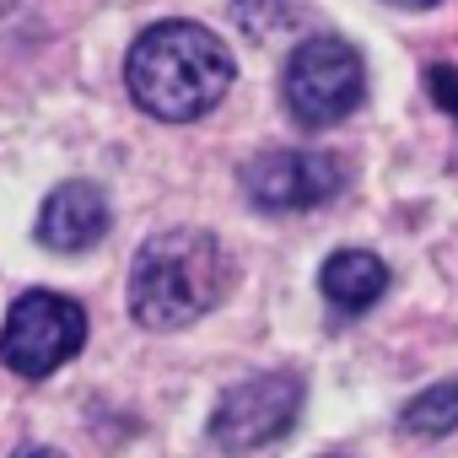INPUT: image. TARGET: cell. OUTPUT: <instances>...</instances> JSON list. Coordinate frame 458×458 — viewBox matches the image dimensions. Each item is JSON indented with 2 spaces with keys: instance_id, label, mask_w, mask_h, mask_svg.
Returning <instances> with one entry per match:
<instances>
[{
  "instance_id": "obj_1",
  "label": "cell",
  "mask_w": 458,
  "mask_h": 458,
  "mask_svg": "<svg viewBox=\"0 0 458 458\" xmlns=\"http://www.w3.org/2000/svg\"><path fill=\"white\" fill-rule=\"evenodd\" d=\"M233 76L238 65L226 55V44L199 22H157L135 38L124 60V87L135 108L162 124H189L210 114L226 98Z\"/></svg>"
},
{
  "instance_id": "obj_2",
  "label": "cell",
  "mask_w": 458,
  "mask_h": 458,
  "mask_svg": "<svg viewBox=\"0 0 458 458\" xmlns=\"http://www.w3.org/2000/svg\"><path fill=\"white\" fill-rule=\"evenodd\" d=\"M226 292V254L199 226H167L146 238L130 265V313L140 329L173 335L205 318Z\"/></svg>"
},
{
  "instance_id": "obj_3",
  "label": "cell",
  "mask_w": 458,
  "mask_h": 458,
  "mask_svg": "<svg viewBox=\"0 0 458 458\" xmlns=\"http://www.w3.org/2000/svg\"><path fill=\"white\" fill-rule=\"evenodd\" d=\"M281 92H286V108L302 130H329V124H340L361 108L367 65L345 38L324 33V38H308V44L292 49Z\"/></svg>"
},
{
  "instance_id": "obj_4",
  "label": "cell",
  "mask_w": 458,
  "mask_h": 458,
  "mask_svg": "<svg viewBox=\"0 0 458 458\" xmlns=\"http://www.w3.org/2000/svg\"><path fill=\"white\" fill-rule=\"evenodd\" d=\"M87 345V313L60 292H22L0 324V361L17 377H49Z\"/></svg>"
},
{
  "instance_id": "obj_5",
  "label": "cell",
  "mask_w": 458,
  "mask_h": 458,
  "mask_svg": "<svg viewBox=\"0 0 458 458\" xmlns=\"http://www.w3.org/2000/svg\"><path fill=\"white\" fill-rule=\"evenodd\" d=\"M302 415V377L297 372H259L221 394L210 415V442L221 453H254L281 442Z\"/></svg>"
},
{
  "instance_id": "obj_6",
  "label": "cell",
  "mask_w": 458,
  "mask_h": 458,
  "mask_svg": "<svg viewBox=\"0 0 458 458\" xmlns=\"http://www.w3.org/2000/svg\"><path fill=\"white\" fill-rule=\"evenodd\" d=\"M345 189V162L329 151H265L243 167V194L259 210H313Z\"/></svg>"
},
{
  "instance_id": "obj_7",
  "label": "cell",
  "mask_w": 458,
  "mask_h": 458,
  "mask_svg": "<svg viewBox=\"0 0 458 458\" xmlns=\"http://www.w3.org/2000/svg\"><path fill=\"white\" fill-rule=\"evenodd\" d=\"M108 238V199L98 183L87 178H71L60 183L44 210H38V243L55 249V254H87Z\"/></svg>"
},
{
  "instance_id": "obj_8",
  "label": "cell",
  "mask_w": 458,
  "mask_h": 458,
  "mask_svg": "<svg viewBox=\"0 0 458 458\" xmlns=\"http://www.w3.org/2000/svg\"><path fill=\"white\" fill-rule=\"evenodd\" d=\"M318 292L340 308V313H367L383 292H388V265L367 249H340L329 254V265L318 270Z\"/></svg>"
},
{
  "instance_id": "obj_9",
  "label": "cell",
  "mask_w": 458,
  "mask_h": 458,
  "mask_svg": "<svg viewBox=\"0 0 458 458\" xmlns=\"http://www.w3.org/2000/svg\"><path fill=\"white\" fill-rule=\"evenodd\" d=\"M399 431L404 437H447L458 431V377H442L431 388H420L404 410H399Z\"/></svg>"
},
{
  "instance_id": "obj_10",
  "label": "cell",
  "mask_w": 458,
  "mask_h": 458,
  "mask_svg": "<svg viewBox=\"0 0 458 458\" xmlns=\"http://www.w3.org/2000/svg\"><path fill=\"white\" fill-rule=\"evenodd\" d=\"M233 17H238V28H243L254 44H265V38L297 28L302 6H297V0H233Z\"/></svg>"
},
{
  "instance_id": "obj_11",
  "label": "cell",
  "mask_w": 458,
  "mask_h": 458,
  "mask_svg": "<svg viewBox=\"0 0 458 458\" xmlns=\"http://www.w3.org/2000/svg\"><path fill=\"white\" fill-rule=\"evenodd\" d=\"M426 87H431V103L458 119V71H453V65H431V71H426Z\"/></svg>"
},
{
  "instance_id": "obj_12",
  "label": "cell",
  "mask_w": 458,
  "mask_h": 458,
  "mask_svg": "<svg viewBox=\"0 0 458 458\" xmlns=\"http://www.w3.org/2000/svg\"><path fill=\"white\" fill-rule=\"evenodd\" d=\"M12 458H65L60 447H22V453H12Z\"/></svg>"
},
{
  "instance_id": "obj_13",
  "label": "cell",
  "mask_w": 458,
  "mask_h": 458,
  "mask_svg": "<svg viewBox=\"0 0 458 458\" xmlns=\"http://www.w3.org/2000/svg\"><path fill=\"white\" fill-rule=\"evenodd\" d=\"M388 6H404V12H426V6H437V0H388Z\"/></svg>"
},
{
  "instance_id": "obj_14",
  "label": "cell",
  "mask_w": 458,
  "mask_h": 458,
  "mask_svg": "<svg viewBox=\"0 0 458 458\" xmlns=\"http://www.w3.org/2000/svg\"><path fill=\"white\" fill-rule=\"evenodd\" d=\"M12 6H17V0H0V17H6V12H12Z\"/></svg>"
}]
</instances>
